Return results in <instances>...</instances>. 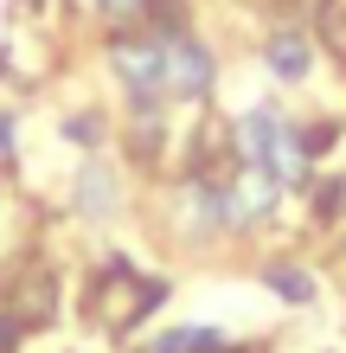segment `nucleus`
<instances>
[{
    "label": "nucleus",
    "mask_w": 346,
    "mask_h": 353,
    "mask_svg": "<svg viewBox=\"0 0 346 353\" xmlns=\"http://www.w3.org/2000/svg\"><path fill=\"white\" fill-rule=\"evenodd\" d=\"M109 65L122 71V84L135 90V103H154L167 90V46H160V39H116Z\"/></svg>",
    "instance_id": "obj_1"
},
{
    "label": "nucleus",
    "mask_w": 346,
    "mask_h": 353,
    "mask_svg": "<svg viewBox=\"0 0 346 353\" xmlns=\"http://www.w3.org/2000/svg\"><path fill=\"white\" fill-rule=\"evenodd\" d=\"M167 90L173 97H206L212 90V52L186 32L167 39Z\"/></svg>",
    "instance_id": "obj_2"
},
{
    "label": "nucleus",
    "mask_w": 346,
    "mask_h": 353,
    "mask_svg": "<svg viewBox=\"0 0 346 353\" xmlns=\"http://www.w3.org/2000/svg\"><path fill=\"white\" fill-rule=\"evenodd\" d=\"M276 193H282V180L270 168H244L237 186H231V225H257V219H270L276 212Z\"/></svg>",
    "instance_id": "obj_3"
},
{
    "label": "nucleus",
    "mask_w": 346,
    "mask_h": 353,
    "mask_svg": "<svg viewBox=\"0 0 346 353\" xmlns=\"http://www.w3.org/2000/svg\"><path fill=\"white\" fill-rule=\"evenodd\" d=\"M282 129H289V122H282L276 110H250V116H244V122H237V154H244V168H270Z\"/></svg>",
    "instance_id": "obj_4"
},
{
    "label": "nucleus",
    "mask_w": 346,
    "mask_h": 353,
    "mask_svg": "<svg viewBox=\"0 0 346 353\" xmlns=\"http://www.w3.org/2000/svg\"><path fill=\"white\" fill-rule=\"evenodd\" d=\"M225 347V334L218 327H206V321H193V327H167V334L154 341V353H218Z\"/></svg>",
    "instance_id": "obj_5"
},
{
    "label": "nucleus",
    "mask_w": 346,
    "mask_h": 353,
    "mask_svg": "<svg viewBox=\"0 0 346 353\" xmlns=\"http://www.w3.org/2000/svg\"><path fill=\"white\" fill-rule=\"evenodd\" d=\"M270 71L276 77H301V71H308V39H301V32H276L270 39Z\"/></svg>",
    "instance_id": "obj_6"
},
{
    "label": "nucleus",
    "mask_w": 346,
    "mask_h": 353,
    "mask_svg": "<svg viewBox=\"0 0 346 353\" xmlns=\"http://www.w3.org/2000/svg\"><path fill=\"white\" fill-rule=\"evenodd\" d=\"M263 283H270L282 302H314V276H308V270H295V263H276V270H263Z\"/></svg>",
    "instance_id": "obj_7"
},
{
    "label": "nucleus",
    "mask_w": 346,
    "mask_h": 353,
    "mask_svg": "<svg viewBox=\"0 0 346 353\" xmlns=\"http://www.w3.org/2000/svg\"><path fill=\"white\" fill-rule=\"evenodd\" d=\"M77 199H84L90 219H103L109 205H116V180H109L103 168H84V180H77Z\"/></svg>",
    "instance_id": "obj_8"
},
{
    "label": "nucleus",
    "mask_w": 346,
    "mask_h": 353,
    "mask_svg": "<svg viewBox=\"0 0 346 353\" xmlns=\"http://www.w3.org/2000/svg\"><path fill=\"white\" fill-rule=\"evenodd\" d=\"M334 135H340L334 122H321V129H308V135H301V148H308V154H327V148H334Z\"/></svg>",
    "instance_id": "obj_9"
},
{
    "label": "nucleus",
    "mask_w": 346,
    "mask_h": 353,
    "mask_svg": "<svg viewBox=\"0 0 346 353\" xmlns=\"http://www.w3.org/2000/svg\"><path fill=\"white\" fill-rule=\"evenodd\" d=\"M96 7H103L109 19H129V13H141V7H148V0H96Z\"/></svg>",
    "instance_id": "obj_10"
},
{
    "label": "nucleus",
    "mask_w": 346,
    "mask_h": 353,
    "mask_svg": "<svg viewBox=\"0 0 346 353\" xmlns=\"http://www.w3.org/2000/svg\"><path fill=\"white\" fill-rule=\"evenodd\" d=\"M0 154H13V116H0Z\"/></svg>",
    "instance_id": "obj_11"
}]
</instances>
